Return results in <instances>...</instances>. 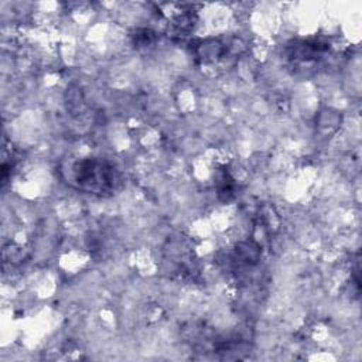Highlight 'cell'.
I'll return each mask as SVG.
<instances>
[{
  "mask_svg": "<svg viewBox=\"0 0 362 362\" xmlns=\"http://www.w3.org/2000/svg\"><path fill=\"white\" fill-rule=\"evenodd\" d=\"M71 181L76 188L92 194L113 192L120 182L117 170L105 160L83 158L69 167Z\"/></svg>",
  "mask_w": 362,
  "mask_h": 362,
  "instance_id": "6da1fadb",
  "label": "cell"
}]
</instances>
